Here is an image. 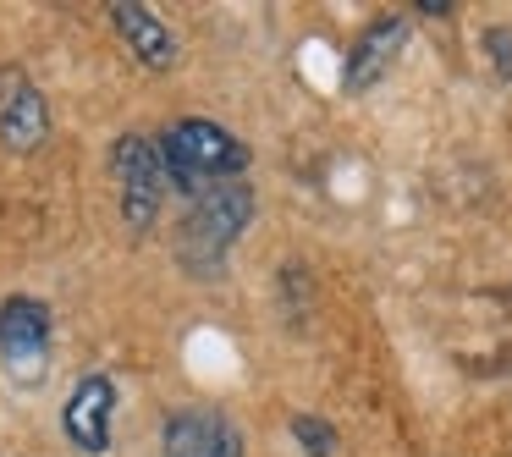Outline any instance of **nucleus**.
<instances>
[{"instance_id": "nucleus-1", "label": "nucleus", "mask_w": 512, "mask_h": 457, "mask_svg": "<svg viewBox=\"0 0 512 457\" xmlns=\"http://www.w3.org/2000/svg\"><path fill=\"white\" fill-rule=\"evenodd\" d=\"M155 149H160V166H166V182L177 193H188V199H199L204 188L248 171V144L237 133H226L221 122H204V116L171 122Z\"/></svg>"}, {"instance_id": "nucleus-2", "label": "nucleus", "mask_w": 512, "mask_h": 457, "mask_svg": "<svg viewBox=\"0 0 512 457\" xmlns=\"http://www.w3.org/2000/svg\"><path fill=\"white\" fill-rule=\"evenodd\" d=\"M254 221V188L248 182H215V188H204L199 199L188 204V221H182V265L193 270V276H210V270H221L226 248L243 237V226Z\"/></svg>"}, {"instance_id": "nucleus-3", "label": "nucleus", "mask_w": 512, "mask_h": 457, "mask_svg": "<svg viewBox=\"0 0 512 457\" xmlns=\"http://www.w3.org/2000/svg\"><path fill=\"white\" fill-rule=\"evenodd\" d=\"M111 171H116V188H122V221L133 226V232H149V226L160 221L166 193H171L160 149L149 144L144 133H122L111 144Z\"/></svg>"}, {"instance_id": "nucleus-4", "label": "nucleus", "mask_w": 512, "mask_h": 457, "mask_svg": "<svg viewBox=\"0 0 512 457\" xmlns=\"http://www.w3.org/2000/svg\"><path fill=\"white\" fill-rule=\"evenodd\" d=\"M0 358L23 386H34L45 375V358H50V309L39 298H12L0 303Z\"/></svg>"}, {"instance_id": "nucleus-5", "label": "nucleus", "mask_w": 512, "mask_h": 457, "mask_svg": "<svg viewBox=\"0 0 512 457\" xmlns=\"http://www.w3.org/2000/svg\"><path fill=\"white\" fill-rule=\"evenodd\" d=\"M166 457H243V430L215 408H177L160 424Z\"/></svg>"}, {"instance_id": "nucleus-6", "label": "nucleus", "mask_w": 512, "mask_h": 457, "mask_svg": "<svg viewBox=\"0 0 512 457\" xmlns=\"http://www.w3.org/2000/svg\"><path fill=\"white\" fill-rule=\"evenodd\" d=\"M111 419H116V380L111 375H83L61 408V430L78 452L105 457L111 452Z\"/></svg>"}, {"instance_id": "nucleus-7", "label": "nucleus", "mask_w": 512, "mask_h": 457, "mask_svg": "<svg viewBox=\"0 0 512 457\" xmlns=\"http://www.w3.org/2000/svg\"><path fill=\"white\" fill-rule=\"evenodd\" d=\"M0 138L6 149L28 155L50 138V111H45V94L23 78V72H0Z\"/></svg>"}, {"instance_id": "nucleus-8", "label": "nucleus", "mask_w": 512, "mask_h": 457, "mask_svg": "<svg viewBox=\"0 0 512 457\" xmlns=\"http://www.w3.org/2000/svg\"><path fill=\"white\" fill-rule=\"evenodd\" d=\"M111 23H116V34L127 39V50H133V56L144 61L149 72H171V67H177V34H171V28L160 23L149 6L116 0V6H111Z\"/></svg>"}, {"instance_id": "nucleus-9", "label": "nucleus", "mask_w": 512, "mask_h": 457, "mask_svg": "<svg viewBox=\"0 0 512 457\" xmlns=\"http://www.w3.org/2000/svg\"><path fill=\"white\" fill-rule=\"evenodd\" d=\"M408 39V23L402 17H380V23H369L364 34H358V45L347 50V67H342V83L347 94H364L369 83L380 78V72L397 61V45Z\"/></svg>"}, {"instance_id": "nucleus-10", "label": "nucleus", "mask_w": 512, "mask_h": 457, "mask_svg": "<svg viewBox=\"0 0 512 457\" xmlns=\"http://www.w3.org/2000/svg\"><path fill=\"white\" fill-rule=\"evenodd\" d=\"M292 441H298L309 457H331L336 452V430L325 419H314V413H298V419H292Z\"/></svg>"}, {"instance_id": "nucleus-11", "label": "nucleus", "mask_w": 512, "mask_h": 457, "mask_svg": "<svg viewBox=\"0 0 512 457\" xmlns=\"http://www.w3.org/2000/svg\"><path fill=\"white\" fill-rule=\"evenodd\" d=\"M485 45H490V56H496L501 78H512V34H507V28H490V34H485Z\"/></svg>"}]
</instances>
